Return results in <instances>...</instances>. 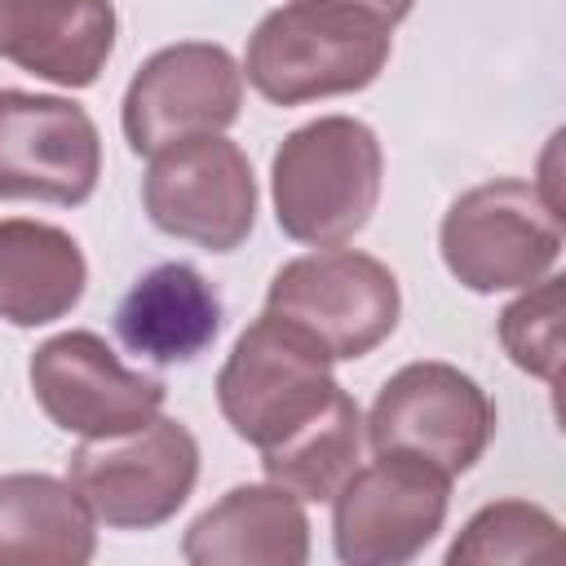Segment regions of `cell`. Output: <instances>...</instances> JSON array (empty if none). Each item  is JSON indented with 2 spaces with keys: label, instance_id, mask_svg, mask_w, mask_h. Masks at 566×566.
<instances>
[{
  "label": "cell",
  "instance_id": "6da1fadb",
  "mask_svg": "<svg viewBox=\"0 0 566 566\" xmlns=\"http://www.w3.org/2000/svg\"><path fill=\"white\" fill-rule=\"evenodd\" d=\"M217 407L261 451L265 478L296 500H332L358 469V402L332 376V358L265 310L230 345L217 371Z\"/></svg>",
  "mask_w": 566,
  "mask_h": 566
},
{
  "label": "cell",
  "instance_id": "7a4b0ae2",
  "mask_svg": "<svg viewBox=\"0 0 566 566\" xmlns=\"http://www.w3.org/2000/svg\"><path fill=\"white\" fill-rule=\"evenodd\" d=\"M394 22L358 0H287L248 35L243 75L274 106L358 93L380 80Z\"/></svg>",
  "mask_w": 566,
  "mask_h": 566
},
{
  "label": "cell",
  "instance_id": "3957f363",
  "mask_svg": "<svg viewBox=\"0 0 566 566\" xmlns=\"http://www.w3.org/2000/svg\"><path fill=\"white\" fill-rule=\"evenodd\" d=\"M385 155L376 133L354 115H318L292 128L270 159L274 221L310 248L349 243L376 212Z\"/></svg>",
  "mask_w": 566,
  "mask_h": 566
},
{
  "label": "cell",
  "instance_id": "277c9868",
  "mask_svg": "<svg viewBox=\"0 0 566 566\" xmlns=\"http://www.w3.org/2000/svg\"><path fill=\"white\" fill-rule=\"evenodd\" d=\"M438 248L451 279L478 296L531 287L562 261V212L535 181L500 177L447 208Z\"/></svg>",
  "mask_w": 566,
  "mask_h": 566
},
{
  "label": "cell",
  "instance_id": "5b68a950",
  "mask_svg": "<svg viewBox=\"0 0 566 566\" xmlns=\"http://www.w3.org/2000/svg\"><path fill=\"white\" fill-rule=\"evenodd\" d=\"M265 314L296 327L332 363H354L394 336L402 292L394 270L371 252L318 248L274 270Z\"/></svg>",
  "mask_w": 566,
  "mask_h": 566
},
{
  "label": "cell",
  "instance_id": "8992f818",
  "mask_svg": "<svg viewBox=\"0 0 566 566\" xmlns=\"http://www.w3.org/2000/svg\"><path fill=\"white\" fill-rule=\"evenodd\" d=\"M66 482L88 504L93 522L111 531H155L190 500L199 442L181 420L155 416L115 438H84L66 460Z\"/></svg>",
  "mask_w": 566,
  "mask_h": 566
},
{
  "label": "cell",
  "instance_id": "52a82bcc",
  "mask_svg": "<svg viewBox=\"0 0 566 566\" xmlns=\"http://www.w3.org/2000/svg\"><path fill=\"white\" fill-rule=\"evenodd\" d=\"M491 433H495L491 394L469 371L438 358L398 367L380 385L363 420V438L371 442V451L429 460L447 478L469 473L482 460Z\"/></svg>",
  "mask_w": 566,
  "mask_h": 566
},
{
  "label": "cell",
  "instance_id": "ba28073f",
  "mask_svg": "<svg viewBox=\"0 0 566 566\" xmlns=\"http://www.w3.org/2000/svg\"><path fill=\"white\" fill-rule=\"evenodd\" d=\"M451 509V478L429 460L376 451L332 495V548L345 566H402L420 557Z\"/></svg>",
  "mask_w": 566,
  "mask_h": 566
},
{
  "label": "cell",
  "instance_id": "9c48e42d",
  "mask_svg": "<svg viewBox=\"0 0 566 566\" xmlns=\"http://www.w3.org/2000/svg\"><path fill=\"white\" fill-rule=\"evenodd\" d=\"M142 203L155 230L203 252H234L256 226V177L239 142L199 133L150 155Z\"/></svg>",
  "mask_w": 566,
  "mask_h": 566
},
{
  "label": "cell",
  "instance_id": "30bf717a",
  "mask_svg": "<svg viewBox=\"0 0 566 566\" xmlns=\"http://www.w3.org/2000/svg\"><path fill=\"white\" fill-rule=\"evenodd\" d=\"M243 106V71L226 44L181 40L155 49L124 88L119 124L133 155H155L181 137L226 133Z\"/></svg>",
  "mask_w": 566,
  "mask_h": 566
},
{
  "label": "cell",
  "instance_id": "8fae6325",
  "mask_svg": "<svg viewBox=\"0 0 566 566\" xmlns=\"http://www.w3.org/2000/svg\"><path fill=\"white\" fill-rule=\"evenodd\" d=\"M31 394L40 411L75 438H115L164 411L168 385L128 367L97 332H57L31 354Z\"/></svg>",
  "mask_w": 566,
  "mask_h": 566
},
{
  "label": "cell",
  "instance_id": "7c38bea8",
  "mask_svg": "<svg viewBox=\"0 0 566 566\" xmlns=\"http://www.w3.org/2000/svg\"><path fill=\"white\" fill-rule=\"evenodd\" d=\"M102 177L93 115L57 93L0 88V199L80 208Z\"/></svg>",
  "mask_w": 566,
  "mask_h": 566
},
{
  "label": "cell",
  "instance_id": "4fadbf2b",
  "mask_svg": "<svg viewBox=\"0 0 566 566\" xmlns=\"http://www.w3.org/2000/svg\"><path fill=\"white\" fill-rule=\"evenodd\" d=\"M111 0H0V57L57 88H88L115 53Z\"/></svg>",
  "mask_w": 566,
  "mask_h": 566
},
{
  "label": "cell",
  "instance_id": "5bb4252c",
  "mask_svg": "<svg viewBox=\"0 0 566 566\" xmlns=\"http://www.w3.org/2000/svg\"><path fill=\"white\" fill-rule=\"evenodd\" d=\"M181 557L190 566H305L310 517L279 482H243L186 526Z\"/></svg>",
  "mask_w": 566,
  "mask_h": 566
},
{
  "label": "cell",
  "instance_id": "9a60e30c",
  "mask_svg": "<svg viewBox=\"0 0 566 566\" xmlns=\"http://www.w3.org/2000/svg\"><path fill=\"white\" fill-rule=\"evenodd\" d=\"M221 292L186 261H164L146 270L115 305L119 345L159 367L195 363L221 336Z\"/></svg>",
  "mask_w": 566,
  "mask_h": 566
},
{
  "label": "cell",
  "instance_id": "2e32d148",
  "mask_svg": "<svg viewBox=\"0 0 566 566\" xmlns=\"http://www.w3.org/2000/svg\"><path fill=\"white\" fill-rule=\"evenodd\" d=\"M88 287L80 243L49 221H0V318L13 327H44L66 318Z\"/></svg>",
  "mask_w": 566,
  "mask_h": 566
},
{
  "label": "cell",
  "instance_id": "e0dca14e",
  "mask_svg": "<svg viewBox=\"0 0 566 566\" xmlns=\"http://www.w3.org/2000/svg\"><path fill=\"white\" fill-rule=\"evenodd\" d=\"M97 553L88 504L53 473L0 478V566H84Z\"/></svg>",
  "mask_w": 566,
  "mask_h": 566
},
{
  "label": "cell",
  "instance_id": "ac0fdd59",
  "mask_svg": "<svg viewBox=\"0 0 566 566\" xmlns=\"http://www.w3.org/2000/svg\"><path fill=\"white\" fill-rule=\"evenodd\" d=\"M557 548H562V522L548 509L531 500H495L464 522V531L447 548V566L544 562V557H557Z\"/></svg>",
  "mask_w": 566,
  "mask_h": 566
},
{
  "label": "cell",
  "instance_id": "d6986e66",
  "mask_svg": "<svg viewBox=\"0 0 566 566\" xmlns=\"http://www.w3.org/2000/svg\"><path fill=\"white\" fill-rule=\"evenodd\" d=\"M562 274H544L539 283L526 287V296H517L513 305L500 310V345L504 354L557 385V367H562Z\"/></svg>",
  "mask_w": 566,
  "mask_h": 566
},
{
  "label": "cell",
  "instance_id": "ffe728a7",
  "mask_svg": "<svg viewBox=\"0 0 566 566\" xmlns=\"http://www.w3.org/2000/svg\"><path fill=\"white\" fill-rule=\"evenodd\" d=\"M358 4L376 9V13H380V18H389L394 27H398V22H402V18H407V13L416 9V0H358Z\"/></svg>",
  "mask_w": 566,
  "mask_h": 566
}]
</instances>
